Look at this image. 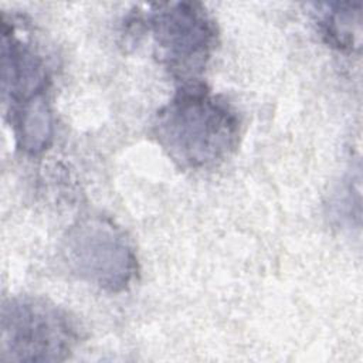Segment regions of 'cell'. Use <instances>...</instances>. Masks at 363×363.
<instances>
[{"label": "cell", "instance_id": "6da1fadb", "mask_svg": "<svg viewBox=\"0 0 363 363\" xmlns=\"http://www.w3.org/2000/svg\"><path fill=\"white\" fill-rule=\"evenodd\" d=\"M153 135L180 167L203 170L223 163L235 150L240 122L224 99L190 81L156 113Z\"/></svg>", "mask_w": 363, "mask_h": 363}, {"label": "cell", "instance_id": "52a82bcc", "mask_svg": "<svg viewBox=\"0 0 363 363\" xmlns=\"http://www.w3.org/2000/svg\"><path fill=\"white\" fill-rule=\"evenodd\" d=\"M318 27L325 41L340 51L360 48L362 4L360 3H322L315 4Z\"/></svg>", "mask_w": 363, "mask_h": 363}, {"label": "cell", "instance_id": "5b68a950", "mask_svg": "<svg viewBox=\"0 0 363 363\" xmlns=\"http://www.w3.org/2000/svg\"><path fill=\"white\" fill-rule=\"evenodd\" d=\"M48 79L41 55L3 18V98L9 111L45 96Z\"/></svg>", "mask_w": 363, "mask_h": 363}, {"label": "cell", "instance_id": "277c9868", "mask_svg": "<svg viewBox=\"0 0 363 363\" xmlns=\"http://www.w3.org/2000/svg\"><path fill=\"white\" fill-rule=\"evenodd\" d=\"M147 30L162 62L174 75L189 79L204 68L217 37L206 7L189 1L153 4Z\"/></svg>", "mask_w": 363, "mask_h": 363}, {"label": "cell", "instance_id": "8992f818", "mask_svg": "<svg viewBox=\"0 0 363 363\" xmlns=\"http://www.w3.org/2000/svg\"><path fill=\"white\" fill-rule=\"evenodd\" d=\"M9 118L17 145L26 153L38 155L52 142L54 119L45 96L9 111Z\"/></svg>", "mask_w": 363, "mask_h": 363}, {"label": "cell", "instance_id": "3957f363", "mask_svg": "<svg viewBox=\"0 0 363 363\" xmlns=\"http://www.w3.org/2000/svg\"><path fill=\"white\" fill-rule=\"evenodd\" d=\"M64 254L79 278L112 292L125 289L138 272L135 251L123 231L98 216L79 220L69 228Z\"/></svg>", "mask_w": 363, "mask_h": 363}, {"label": "cell", "instance_id": "7a4b0ae2", "mask_svg": "<svg viewBox=\"0 0 363 363\" xmlns=\"http://www.w3.org/2000/svg\"><path fill=\"white\" fill-rule=\"evenodd\" d=\"M0 329L3 362H62L79 339L64 309L31 295L13 296L3 303Z\"/></svg>", "mask_w": 363, "mask_h": 363}]
</instances>
